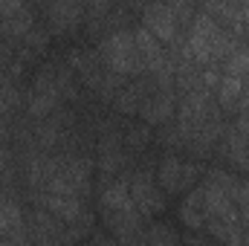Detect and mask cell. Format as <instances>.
I'll use <instances>...</instances> for the list:
<instances>
[{"label": "cell", "mask_w": 249, "mask_h": 246, "mask_svg": "<svg viewBox=\"0 0 249 246\" xmlns=\"http://www.w3.org/2000/svg\"><path fill=\"white\" fill-rule=\"evenodd\" d=\"M235 50L232 38L212 20L209 12L197 15L191 32H188V41L183 47V58L194 64H212V61H220L223 55H229Z\"/></svg>", "instance_id": "cell-1"}, {"label": "cell", "mask_w": 249, "mask_h": 246, "mask_svg": "<svg viewBox=\"0 0 249 246\" xmlns=\"http://www.w3.org/2000/svg\"><path fill=\"white\" fill-rule=\"evenodd\" d=\"M99 58H105L107 70H113L119 75H136V72H142L136 38L127 29H116L113 35L105 38V44L99 47Z\"/></svg>", "instance_id": "cell-2"}, {"label": "cell", "mask_w": 249, "mask_h": 246, "mask_svg": "<svg viewBox=\"0 0 249 246\" xmlns=\"http://www.w3.org/2000/svg\"><path fill=\"white\" fill-rule=\"evenodd\" d=\"M145 29L162 44H177L180 41V18L165 0H154V3L145 6Z\"/></svg>", "instance_id": "cell-3"}, {"label": "cell", "mask_w": 249, "mask_h": 246, "mask_svg": "<svg viewBox=\"0 0 249 246\" xmlns=\"http://www.w3.org/2000/svg\"><path fill=\"white\" fill-rule=\"evenodd\" d=\"M171 113H174V90H171V84H160L157 81L142 96L139 116L145 119V124H162L171 119Z\"/></svg>", "instance_id": "cell-4"}, {"label": "cell", "mask_w": 249, "mask_h": 246, "mask_svg": "<svg viewBox=\"0 0 249 246\" xmlns=\"http://www.w3.org/2000/svg\"><path fill=\"white\" fill-rule=\"evenodd\" d=\"M151 174L139 171L133 180H130V197L136 203V211L139 214H160L165 209V200H162V191L148 180Z\"/></svg>", "instance_id": "cell-5"}, {"label": "cell", "mask_w": 249, "mask_h": 246, "mask_svg": "<svg viewBox=\"0 0 249 246\" xmlns=\"http://www.w3.org/2000/svg\"><path fill=\"white\" fill-rule=\"evenodd\" d=\"M78 20H81V0H53L50 3V29L55 35L75 29Z\"/></svg>", "instance_id": "cell-6"}, {"label": "cell", "mask_w": 249, "mask_h": 246, "mask_svg": "<svg viewBox=\"0 0 249 246\" xmlns=\"http://www.w3.org/2000/svg\"><path fill=\"white\" fill-rule=\"evenodd\" d=\"M206 12L217 15L223 23H229L232 32H244V3L241 0H206Z\"/></svg>", "instance_id": "cell-7"}, {"label": "cell", "mask_w": 249, "mask_h": 246, "mask_svg": "<svg viewBox=\"0 0 249 246\" xmlns=\"http://www.w3.org/2000/svg\"><path fill=\"white\" fill-rule=\"evenodd\" d=\"M160 185L165 191H183V162L177 157H165L160 162Z\"/></svg>", "instance_id": "cell-8"}, {"label": "cell", "mask_w": 249, "mask_h": 246, "mask_svg": "<svg viewBox=\"0 0 249 246\" xmlns=\"http://www.w3.org/2000/svg\"><path fill=\"white\" fill-rule=\"evenodd\" d=\"M180 214H183V223L191 226V229L206 226V214H203V188H197V191L188 194L186 203H183V209H180Z\"/></svg>", "instance_id": "cell-9"}, {"label": "cell", "mask_w": 249, "mask_h": 246, "mask_svg": "<svg viewBox=\"0 0 249 246\" xmlns=\"http://www.w3.org/2000/svg\"><path fill=\"white\" fill-rule=\"evenodd\" d=\"M148 93L145 81H133L127 84L122 93L116 96V110L119 113H139V105H142V96Z\"/></svg>", "instance_id": "cell-10"}, {"label": "cell", "mask_w": 249, "mask_h": 246, "mask_svg": "<svg viewBox=\"0 0 249 246\" xmlns=\"http://www.w3.org/2000/svg\"><path fill=\"white\" fill-rule=\"evenodd\" d=\"M217 87H220V90H217V102H220L223 107H235L238 99H241V93H244V78L226 72V78H220Z\"/></svg>", "instance_id": "cell-11"}, {"label": "cell", "mask_w": 249, "mask_h": 246, "mask_svg": "<svg viewBox=\"0 0 249 246\" xmlns=\"http://www.w3.org/2000/svg\"><path fill=\"white\" fill-rule=\"evenodd\" d=\"M226 72L241 75V78L249 75V50L247 47H235V50L229 53V58H226Z\"/></svg>", "instance_id": "cell-12"}, {"label": "cell", "mask_w": 249, "mask_h": 246, "mask_svg": "<svg viewBox=\"0 0 249 246\" xmlns=\"http://www.w3.org/2000/svg\"><path fill=\"white\" fill-rule=\"evenodd\" d=\"M148 139H151V130H148V127H133V130L127 133V142H130L133 148H142V145H148Z\"/></svg>", "instance_id": "cell-13"}, {"label": "cell", "mask_w": 249, "mask_h": 246, "mask_svg": "<svg viewBox=\"0 0 249 246\" xmlns=\"http://www.w3.org/2000/svg\"><path fill=\"white\" fill-rule=\"evenodd\" d=\"M110 3H113V0H87V9H90V15H93L96 20H102V18L110 12Z\"/></svg>", "instance_id": "cell-14"}, {"label": "cell", "mask_w": 249, "mask_h": 246, "mask_svg": "<svg viewBox=\"0 0 249 246\" xmlns=\"http://www.w3.org/2000/svg\"><path fill=\"white\" fill-rule=\"evenodd\" d=\"M238 107H241V110L249 107V75L244 78V93H241V99H238Z\"/></svg>", "instance_id": "cell-15"}]
</instances>
